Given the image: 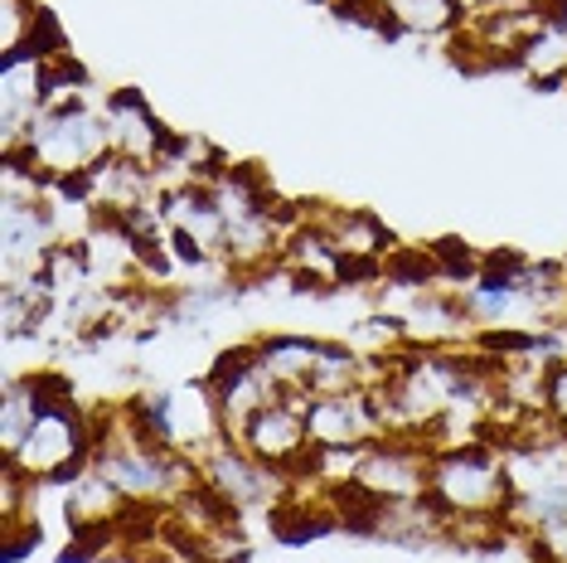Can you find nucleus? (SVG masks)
<instances>
[{"label":"nucleus","instance_id":"nucleus-9","mask_svg":"<svg viewBox=\"0 0 567 563\" xmlns=\"http://www.w3.org/2000/svg\"><path fill=\"white\" fill-rule=\"evenodd\" d=\"M257 360L272 375V383L291 399H311V379L320 360V340L306 336H262L257 340Z\"/></svg>","mask_w":567,"mask_h":563},{"label":"nucleus","instance_id":"nucleus-5","mask_svg":"<svg viewBox=\"0 0 567 563\" xmlns=\"http://www.w3.org/2000/svg\"><path fill=\"white\" fill-rule=\"evenodd\" d=\"M432 481V447L422 438H379L359 452L354 491L369 501H417Z\"/></svg>","mask_w":567,"mask_h":563},{"label":"nucleus","instance_id":"nucleus-12","mask_svg":"<svg viewBox=\"0 0 567 563\" xmlns=\"http://www.w3.org/2000/svg\"><path fill=\"white\" fill-rule=\"evenodd\" d=\"M44 403V375H10L6 379V399H0V462L20 447L24 428L34 422Z\"/></svg>","mask_w":567,"mask_h":563},{"label":"nucleus","instance_id":"nucleus-13","mask_svg":"<svg viewBox=\"0 0 567 563\" xmlns=\"http://www.w3.org/2000/svg\"><path fill=\"white\" fill-rule=\"evenodd\" d=\"M40 16H44L40 0H0V54H16V49L30 44Z\"/></svg>","mask_w":567,"mask_h":563},{"label":"nucleus","instance_id":"nucleus-6","mask_svg":"<svg viewBox=\"0 0 567 563\" xmlns=\"http://www.w3.org/2000/svg\"><path fill=\"white\" fill-rule=\"evenodd\" d=\"M204 389H209V399L218 408V418H224L228 438H238L243 422H248L257 408H267L272 399H281V389L272 383V375H267L262 360H257V340L228 345V350L214 360L209 375H204Z\"/></svg>","mask_w":567,"mask_h":563},{"label":"nucleus","instance_id":"nucleus-11","mask_svg":"<svg viewBox=\"0 0 567 563\" xmlns=\"http://www.w3.org/2000/svg\"><path fill=\"white\" fill-rule=\"evenodd\" d=\"M514 69H519L524 79H534L538 88H567V34L544 16V24L519 44Z\"/></svg>","mask_w":567,"mask_h":563},{"label":"nucleus","instance_id":"nucleus-8","mask_svg":"<svg viewBox=\"0 0 567 563\" xmlns=\"http://www.w3.org/2000/svg\"><path fill=\"white\" fill-rule=\"evenodd\" d=\"M102 117H107V136H112L117 156L146 165V171H161L175 132L161 126V117L151 112V102L141 98L136 88H117L112 98H102Z\"/></svg>","mask_w":567,"mask_h":563},{"label":"nucleus","instance_id":"nucleus-7","mask_svg":"<svg viewBox=\"0 0 567 563\" xmlns=\"http://www.w3.org/2000/svg\"><path fill=\"white\" fill-rule=\"evenodd\" d=\"M306 428H311V447H320V452H350V447H369L383 438L379 403H373L369 383L350 393L306 399Z\"/></svg>","mask_w":567,"mask_h":563},{"label":"nucleus","instance_id":"nucleus-10","mask_svg":"<svg viewBox=\"0 0 567 563\" xmlns=\"http://www.w3.org/2000/svg\"><path fill=\"white\" fill-rule=\"evenodd\" d=\"M389 20L408 40H451L466 24L461 0H389Z\"/></svg>","mask_w":567,"mask_h":563},{"label":"nucleus","instance_id":"nucleus-1","mask_svg":"<svg viewBox=\"0 0 567 563\" xmlns=\"http://www.w3.org/2000/svg\"><path fill=\"white\" fill-rule=\"evenodd\" d=\"M93 447H97V422L73 399V383L44 375L40 413H34L20 447L0 467L20 471L30 485H69L83 467H93Z\"/></svg>","mask_w":567,"mask_h":563},{"label":"nucleus","instance_id":"nucleus-3","mask_svg":"<svg viewBox=\"0 0 567 563\" xmlns=\"http://www.w3.org/2000/svg\"><path fill=\"white\" fill-rule=\"evenodd\" d=\"M10 156H20L30 171H40L49 185L87 175L97 161L112 156V136H107V117H102V102H93L83 93L73 102L49 108L44 117L30 126L24 146L10 151Z\"/></svg>","mask_w":567,"mask_h":563},{"label":"nucleus","instance_id":"nucleus-4","mask_svg":"<svg viewBox=\"0 0 567 563\" xmlns=\"http://www.w3.org/2000/svg\"><path fill=\"white\" fill-rule=\"evenodd\" d=\"M243 452L257 457L262 467L281 471L287 481H296L306 467H311V428H306V399H291V393H281L267 408H257V413L243 422V432L234 438Z\"/></svg>","mask_w":567,"mask_h":563},{"label":"nucleus","instance_id":"nucleus-2","mask_svg":"<svg viewBox=\"0 0 567 563\" xmlns=\"http://www.w3.org/2000/svg\"><path fill=\"white\" fill-rule=\"evenodd\" d=\"M427 495L442 505L446 520H509L514 485L505 467V447L489 438L436 447Z\"/></svg>","mask_w":567,"mask_h":563},{"label":"nucleus","instance_id":"nucleus-14","mask_svg":"<svg viewBox=\"0 0 567 563\" xmlns=\"http://www.w3.org/2000/svg\"><path fill=\"white\" fill-rule=\"evenodd\" d=\"M544 408H548V418L567 432V360H558V365L548 369V379H544Z\"/></svg>","mask_w":567,"mask_h":563}]
</instances>
